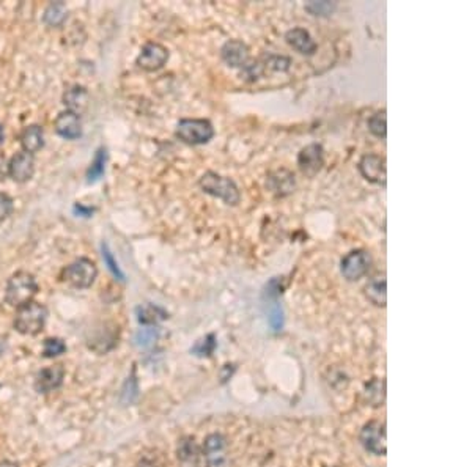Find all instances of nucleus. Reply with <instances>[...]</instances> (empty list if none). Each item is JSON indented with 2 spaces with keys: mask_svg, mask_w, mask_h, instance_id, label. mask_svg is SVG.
Here are the masks:
<instances>
[{
  "mask_svg": "<svg viewBox=\"0 0 472 467\" xmlns=\"http://www.w3.org/2000/svg\"><path fill=\"white\" fill-rule=\"evenodd\" d=\"M36 293H38V283H36L35 277L26 271H19L11 276L8 280L5 299L11 307L19 308L32 302Z\"/></svg>",
  "mask_w": 472,
  "mask_h": 467,
  "instance_id": "1",
  "label": "nucleus"
},
{
  "mask_svg": "<svg viewBox=\"0 0 472 467\" xmlns=\"http://www.w3.org/2000/svg\"><path fill=\"white\" fill-rule=\"evenodd\" d=\"M47 319V308L38 302H29L19 307L15 318V329L22 335H36L43 331Z\"/></svg>",
  "mask_w": 472,
  "mask_h": 467,
  "instance_id": "2",
  "label": "nucleus"
},
{
  "mask_svg": "<svg viewBox=\"0 0 472 467\" xmlns=\"http://www.w3.org/2000/svg\"><path fill=\"white\" fill-rule=\"evenodd\" d=\"M198 184H200L203 192L223 200L227 205L235 206L239 203V189L233 180L221 177L214 172H207L198 181Z\"/></svg>",
  "mask_w": 472,
  "mask_h": 467,
  "instance_id": "3",
  "label": "nucleus"
},
{
  "mask_svg": "<svg viewBox=\"0 0 472 467\" xmlns=\"http://www.w3.org/2000/svg\"><path fill=\"white\" fill-rule=\"evenodd\" d=\"M214 136V127L208 120L184 118L177 125V137L187 145L208 143Z\"/></svg>",
  "mask_w": 472,
  "mask_h": 467,
  "instance_id": "4",
  "label": "nucleus"
},
{
  "mask_svg": "<svg viewBox=\"0 0 472 467\" xmlns=\"http://www.w3.org/2000/svg\"><path fill=\"white\" fill-rule=\"evenodd\" d=\"M98 276L96 264L88 258H79L74 263L66 266L62 272V278L65 283H68L72 288L86 290L90 288Z\"/></svg>",
  "mask_w": 472,
  "mask_h": 467,
  "instance_id": "5",
  "label": "nucleus"
},
{
  "mask_svg": "<svg viewBox=\"0 0 472 467\" xmlns=\"http://www.w3.org/2000/svg\"><path fill=\"white\" fill-rule=\"evenodd\" d=\"M370 253L364 251V248H356V251H351L342 258V276L349 282H356L367 274L368 269H370Z\"/></svg>",
  "mask_w": 472,
  "mask_h": 467,
  "instance_id": "6",
  "label": "nucleus"
},
{
  "mask_svg": "<svg viewBox=\"0 0 472 467\" xmlns=\"http://www.w3.org/2000/svg\"><path fill=\"white\" fill-rule=\"evenodd\" d=\"M207 467H233L228 454L227 439L222 434H210L203 445Z\"/></svg>",
  "mask_w": 472,
  "mask_h": 467,
  "instance_id": "7",
  "label": "nucleus"
},
{
  "mask_svg": "<svg viewBox=\"0 0 472 467\" xmlns=\"http://www.w3.org/2000/svg\"><path fill=\"white\" fill-rule=\"evenodd\" d=\"M361 442L367 452L378 454V457H384L387 452L384 423L379 422L367 423L361 432Z\"/></svg>",
  "mask_w": 472,
  "mask_h": 467,
  "instance_id": "8",
  "label": "nucleus"
},
{
  "mask_svg": "<svg viewBox=\"0 0 472 467\" xmlns=\"http://www.w3.org/2000/svg\"><path fill=\"white\" fill-rule=\"evenodd\" d=\"M168 60V51L159 42H148L142 47L137 57L139 68L145 71H157L166 65Z\"/></svg>",
  "mask_w": 472,
  "mask_h": 467,
  "instance_id": "9",
  "label": "nucleus"
},
{
  "mask_svg": "<svg viewBox=\"0 0 472 467\" xmlns=\"http://www.w3.org/2000/svg\"><path fill=\"white\" fill-rule=\"evenodd\" d=\"M359 170L367 181L375 184H386V161L378 155H365L359 161Z\"/></svg>",
  "mask_w": 472,
  "mask_h": 467,
  "instance_id": "10",
  "label": "nucleus"
},
{
  "mask_svg": "<svg viewBox=\"0 0 472 467\" xmlns=\"http://www.w3.org/2000/svg\"><path fill=\"white\" fill-rule=\"evenodd\" d=\"M323 153L324 151H323L322 145H318V143L307 145L306 148L301 150V153L298 156L299 168L306 175H308V177H313V175L318 173L323 167V164H324Z\"/></svg>",
  "mask_w": 472,
  "mask_h": 467,
  "instance_id": "11",
  "label": "nucleus"
},
{
  "mask_svg": "<svg viewBox=\"0 0 472 467\" xmlns=\"http://www.w3.org/2000/svg\"><path fill=\"white\" fill-rule=\"evenodd\" d=\"M35 173V161L33 156L21 151L16 156L11 157L8 164V175L13 178L16 183H26Z\"/></svg>",
  "mask_w": 472,
  "mask_h": 467,
  "instance_id": "12",
  "label": "nucleus"
},
{
  "mask_svg": "<svg viewBox=\"0 0 472 467\" xmlns=\"http://www.w3.org/2000/svg\"><path fill=\"white\" fill-rule=\"evenodd\" d=\"M63 378H65L63 365L46 367L41 370V372H38V374H36L35 389L40 393H49L62 386Z\"/></svg>",
  "mask_w": 472,
  "mask_h": 467,
  "instance_id": "13",
  "label": "nucleus"
},
{
  "mask_svg": "<svg viewBox=\"0 0 472 467\" xmlns=\"http://www.w3.org/2000/svg\"><path fill=\"white\" fill-rule=\"evenodd\" d=\"M222 60L232 68H244L249 60V47L243 41L230 40L221 49Z\"/></svg>",
  "mask_w": 472,
  "mask_h": 467,
  "instance_id": "14",
  "label": "nucleus"
},
{
  "mask_svg": "<svg viewBox=\"0 0 472 467\" xmlns=\"http://www.w3.org/2000/svg\"><path fill=\"white\" fill-rule=\"evenodd\" d=\"M54 126H56L57 134L66 138V141H76V138L82 136L81 117L70 111L60 113Z\"/></svg>",
  "mask_w": 472,
  "mask_h": 467,
  "instance_id": "15",
  "label": "nucleus"
},
{
  "mask_svg": "<svg viewBox=\"0 0 472 467\" xmlns=\"http://www.w3.org/2000/svg\"><path fill=\"white\" fill-rule=\"evenodd\" d=\"M285 40L290 46L294 47V49L302 54V56H313L315 51H317V42L312 40L310 33L304 29L298 27L290 30L285 35Z\"/></svg>",
  "mask_w": 472,
  "mask_h": 467,
  "instance_id": "16",
  "label": "nucleus"
},
{
  "mask_svg": "<svg viewBox=\"0 0 472 467\" xmlns=\"http://www.w3.org/2000/svg\"><path fill=\"white\" fill-rule=\"evenodd\" d=\"M294 175L288 170H277L268 178V187L279 197H285L294 191Z\"/></svg>",
  "mask_w": 472,
  "mask_h": 467,
  "instance_id": "17",
  "label": "nucleus"
},
{
  "mask_svg": "<svg viewBox=\"0 0 472 467\" xmlns=\"http://www.w3.org/2000/svg\"><path fill=\"white\" fill-rule=\"evenodd\" d=\"M21 147L29 155H33L45 147V132L43 127L38 125L27 126L19 137Z\"/></svg>",
  "mask_w": 472,
  "mask_h": 467,
  "instance_id": "18",
  "label": "nucleus"
},
{
  "mask_svg": "<svg viewBox=\"0 0 472 467\" xmlns=\"http://www.w3.org/2000/svg\"><path fill=\"white\" fill-rule=\"evenodd\" d=\"M63 104L70 112L79 115L88 106V92L81 85H72L63 95Z\"/></svg>",
  "mask_w": 472,
  "mask_h": 467,
  "instance_id": "19",
  "label": "nucleus"
},
{
  "mask_svg": "<svg viewBox=\"0 0 472 467\" xmlns=\"http://www.w3.org/2000/svg\"><path fill=\"white\" fill-rule=\"evenodd\" d=\"M198 447L194 438L181 439L178 445V459L184 467H197L198 466Z\"/></svg>",
  "mask_w": 472,
  "mask_h": 467,
  "instance_id": "20",
  "label": "nucleus"
},
{
  "mask_svg": "<svg viewBox=\"0 0 472 467\" xmlns=\"http://www.w3.org/2000/svg\"><path fill=\"white\" fill-rule=\"evenodd\" d=\"M136 313H137L139 323L145 324V326H155L157 323H161V321H164L166 318H168L166 310H162L161 307L153 306V304L137 307Z\"/></svg>",
  "mask_w": 472,
  "mask_h": 467,
  "instance_id": "21",
  "label": "nucleus"
},
{
  "mask_svg": "<svg viewBox=\"0 0 472 467\" xmlns=\"http://www.w3.org/2000/svg\"><path fill=\"white\" fill-rule=\"evenodd\" d=\"M365 294L368 297V301L372 304L378 306V307H386V278L384 277H377L373 280L368 282L365 287Z\"/></svg>",
  "mask_w": 472,
  "mask_h": 467,
  "instance_id": "22",
  "label": "nucleus"
},
{
  "mask_svg": "<svg viewBox=\"0 0 472 467\" xmlns=\"http://www.w3.org/2000/svg\"><path fill=\"white\" fill-rule=\"evenodd\" d=\"M106 162H107V151L106 148H100L96 151V155L93 157L92 164L87 170V181L88 183H96L102 175H104L106 170Z\"/></svg>",
  "mask_w": 472,
  "mask_h": 467,
  "instance_id": "23",
  "label": "nucleus"
},
{
  "mask_svg": "<svg viewBox=\"0 0 472 467\" xmlns=\"http://www.w3.org/2000/svg\"><path fill=\"white\" fill-rule=\"evenodd\" d=\"M45 22L49 27H60L66 19V7L63 2H54L49 7L46 8L45 16H43Z\"/></svg>",
  "mask_w": 472,
  "mask_h": 467,
  "instance_id": "24",
  "label": "nucleus"
},
{
  "mask_svg": "<svg viewBox=\"0 0 472 467\" xmlns=\"http://www.w3.org/2000/svg\"><path fill=\"white\" fill-rule=\"evenodd\" d=\"M365 398L372 406H383L386 398V382L383 379H373L367 386Z\"/></svg>",
  "mask_w": 472,
  "mask_h": 467,
  "instance_id": "25",
  "label": "nucleus"
},
{
  "mask_svg": "<svg viewBox=\"0 0 472 467\" xmlns=\"http://www.w3.org/2000/svg\"><path fill=\"white\" fill-rule=\"evenodd\" d=\"M159 338V329L155 326H147L139 331L134 337V342L139 348H151Z\"/></svg>",
  "mask_w": 472,
  "mask_h": 467,
  "instance_id": "26",
  "label": "nucleus"
},
{
  "mask_svg": "<svg viewBox=\"0 0 472 467\" xmlns=\"http://www.w3.org/2000/svg\"><path fill=\"white\" fill-rule=\"evenodd\" d=\"M368 131L379 138H386V134H387L386 111L377 112L370 120H368Z\"/></svg>",
  "mask_w": 472,
  "mask_h": 467,
  "instance_id": "27",
  "label": "nucleus"
},
{
  "mask_svg": "<svg viewBox=\"0 0 472 467\" xmlns=\"http://www.w3.org/2000/svg\"><path fill=\"white\" fill-rule=\"evenodd\" d=\"M66 351V345L63 343V340L60 338H46L43 343V356L51 359V357H57L62 356Z\"/></svg>",
  "mask_w": 472,
  "mask_h": 467,
  "instance_id": "28",
  "label": "nucleus"
},
{
  "mask_svg": "<svg viewBox=\"0 0 472 467\" xmlns=\"http://www.w3.org/2000/svg\"><path fill=\"white\" fill-rule=\"evenodd\" d=\"M214 348H216V338H214L213 333H210V335H207L205 338L198 340V342L196 343V347L191 349V353H194L196 356L205 357V356L213 354Z\"/></svg>",
  "mask_w": 472,
  "mask_h": 467,
  "instance_id": "29",
  "label": "nucleus"
},
{
  "mask_svg": "<svg viewBox=\"0 0 472 467\" xmlns=\"http://www.w3.org/2000/svg\"><path fill=\"white\" fill-rule=\"evenodd\" d=\"M101 251H102V260H104V263H106V266H107V269L111 271L112 274L118 278V280H122V282H123V280H125V274L122 272V269H120L118 263L115 262L113 255H112L111 251H109V247H107L106 242L101 246Z\"/></svg>",
  "mask_w": 472,
  "mask_h": 467,
  "instance_id": "30",
  "label": "nucleus"
},
{
  "mask_svg": "<svg viewBox=\"0 0 472 467\" xmlns=\"http://www.w3.org/2000/svg\"><path fill=\"white\" fill-rule=\"evenodd\" d=\"M139 397V387H137V379L134 376L128 378V381L125 382V387L122 390V403L125 404H132Z\"/></svg>",
  "mask_w": 472,
  "mask_h": 467,
  "instance_id": "31",
  "label": "nucleus"
},
{
  "mask_svg": "<svg viewBox=\"0 0 472 467\" xmlns=\"http://www.w3.org/2000/svg\"><path fill=\"white\" fill-rule=\"evenodd\" d=\"M306 10L313 16H329L336 10L334 2H310L306 5Z\"/></svg>",
  "mask_w": 472,
  "mask_h": 467,
  "instance_id": "32",
  "label": "nucleus"
},
{
  "mask_svg": "<svg viewBox=\"0 0 472 467\" xmlns=\"http://www.w3.org/2000/svg\"><path fill=\"white\" fill-rule=\"evenodd\" d=\"M269 324L274 332L282 331V327H283V312H282V307L277 304V302L272 304L271 310H269Z\"/></svg>",
  "mask_w": 472,
  "mask_h": 467,
  "instance_id": "33",
  "label": "nucleus"
},
{
  "mask_svg": "<svg viewBox=\"0 0 472 467\" xmlns=\"http://www.w3.org/2000/svg\"><path fill=\"white\" fill-rule=\"evenodd\" d=\"M11 212H13V200L7 193L0 192V221L7 219Z\"/></svg>",
  "mask_w": 472,
  "mask_h": 467,
  "instance_id": "34",
  "label": "nucleus"
},
{
  "mask_svg": "<svg viewBox=\"0 0 472 467\" xmlns=\"http://www.w3.org/2000/svg\"><path fill=\"white\" fill-rule=\"evenodd\" d=\"M290 58L281 57V56H269L268 57V66L276 71H287L290 68Z\"/></svg>",
  "mask_w": 472,
  "mask_h": 467,
  "instance_id": "35",
  "label": "nucleus"
},
{
  "mask_svg": "<svg viewBox=\"0 0 472 467\" xmlns=\"http://www.w3.org/2000/svg\"><path fill=\"white\" fill-rule=\"evenodd\" d=\"M282 290H283V287L281 285L279 278H272V280L268 285H266L265 294L268 296L269 299H277V297L282 294Z\"/></svg>",
  "mask_w": 472,
  "mask_h": 467,
  "instance_id": "36",
  "label": "nucleus"
},
{
  "mask_svg": "<svg viewBox=\"0 0 472 467\" xmlns=\"http://www.w3.org/2000/svg\"><path fill=\"white\" fill-rule=\"evenodd\" d=\"M262 72H263V65L260 62L244 66V77L249 79V81H257V79L262 76Z\"/></svg>",
  "mask_w": 472,
  "mask_h": 467,
  "instance_id": "37",
  "label": "nucleus"
},
{
  "mask_svg": "<svg viewBox=\"0 0 472 467\" xmlns=\"http://www.w3.org/2000/svg\"><path fill=\"white\" fill-rule=\"evenodd\" d=\"M0 467H19V466L13 463V461H2V463H0Z\"/></svg>",
  "mask_w": 472,
  "mask_h": 467,
  "instance_id": "38",
  "label": "nucleus"
},
{
  "mask_svg": "<svg viewBox=\"0 0 472 467\" xmlns=\"http://www.w3.org/2000/svg\"><path fill=\"white\" fill-rule=\"evenodd\" d=\"M3 143V129H2V126H0V145Z\"/></svg>",
  "mask_w": 472,
  "mask_h": 467,
  "instance_id": "39",
  "label": "nucleus"
},
{
  "mask_svg": "<svg viewBox=\"0 0 472 467\" xmlns=\"http://www.w3.org/2000/svg\"><path fill=\"white\" fill-rule=\"evenodd\" d=\"M2 351H3V348H2V345H0V356H2Z\"/></svg>",
  "mask_w": 472,
  "mask_h": 467,
  "instance_id": "40",
  "label": "nucleus"
}]
</instances>
